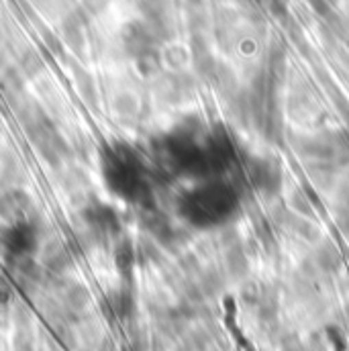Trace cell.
I'll return each instance as SVG.
<instances>
[{"instance_id":"1","label":"cell","mask_w":349,"mask_h":351,"mask_svg":"<svg viewBox=\"0 0 349 351\" xmlns=\"http://www.w3.org/2000/svg\"><path fill=\"white\" fill-rule=\"evenodd\" d=\"M33 243V233L29 229H25V225H16L12 231H10V237H8V247L14 252V254H25Z\"/></svg>"}]
</instances>
